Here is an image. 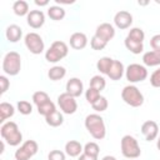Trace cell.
Instances as JSON below:
<instances>
[{
	"mask_svg": "<svg viewBox=\"0 0 160 160\" xmlns=\"http://www.w3.org/2000/svg\"><path fill=\"white\" fill-rule=\"evenodd\" d=\"M26 22L32 29H40L45 24V14L41 10H30L26 16Z\"/></svg>",
	"mask_w": 160,
	"mask_h": 160,
	"instance_id": "cell-13",
	"label": "cell"
},
{
	"mask_svg": "<svg viewBox=\"0 0 160 160\" xmlns=\"http://www.w3.org/2000/svg\"><path fill=\"white\" fill-rule=\"evenodd\" d=\"M150 84L154 88H160V68L154 70V72L150 75Z\"/></svg>",
	"mask_w": 160,
	"mask_h": 160,
	"instance_id": "cell-38",
	"label": "cell"
},
{
	"mask_svg": "<svg viewBox=\"0 0 160 160\" xmlns=\"http://www.w3.org/2000/svg\"><path fill=\"white\" fill-rule=\"evenodd\" d=\"M106 45H108V42H105L104 40H101L96 35H94L90 39V46H91L92 50H102V49H105Z\"/></svg>",
	"mask_w": 160,
	"mask_h": 160,
	"instance_id": "cell-36",
	"label": "cell"
},
{
	"mask_svg": "<svg viewBox=\"0 0 160 160\" xmlns=\"http://www.w3.org/2000/svg\"><path fill=\"white\" fill-rule=\"evenodd\" d=\"M65 90L68 94H70L74 98H79L81 96V94L84 92V84L79 78H71L68 80Z\"/></svg>",
	"mask_w": 160,
	"mask_h": 160,
	"instance_id": "cell-15",
	"label": "cell"
},
{
	"mask_svg": "<svg viewBox=\"0 0 160 160\" xmlns=\"http://www.w3.org/2000/svg\"><path fill=\"white\" fill-rule=\"evenodd\" d=\"M100 96H101V95H100V91L96 90V89H94V88H90V86H89V89L85 91V99H86V101H88L90 105H92Z\"/></svg>",
	"mask_w": 160,
	"mask_h": 160,
	"instance_id": "cell-34",
	"label": "cell"
},
{
	"mask_svg": "<svg viewBox=\"0 0 160 160\" xmlns=\"http://www.w3.org/2000/svg\"><path fill=\"white\" fill-rule=\"evenodd\" d=\"M124 75H125V66H124V64L120 60H114L111 66H110V70L108 72V76L110 78V80L118 81Z\"/></svg>",
	"mask_w": 160,
	"mask_h": 160,
	"instance_id": "cell-17",
	"label": "cell"
},
{
	"mask_svg": "<svg viewBox=\"0 0 160 160\" xmlns=\"http://www.w3.org/2000/svg\"><path fill=\"white\" fill-rule=\"evenodd\" d=\"M48 160H66V154L61 150H51L48 155Z\"/></svg>",
	"mask_w": 160,
	"mask_h": 160,
	"instance_id": "cell-37",
	"label": "cell"
},
{
	"mask_svg": "<svg viewBox=\"0 0 160 160\" xmlns=\"http://www.w3.org/2000/svg\"><path fill=\"white\" fill-rule=\"evenodd\" d=\"M35 5H38V6H46V5H49V0H44V1L35 0Z\"/></svg>",
	"mask_w": 160,
	"mask_h": 160,
	"instance_id": "cell-42",
	"label": "cell"
},
{
	"mask_svg": "<svg viewBox=\"0 0 160 160\" xmlns=\"http://www.w3.org/2000/svg\"><path fill=\"white\" fill-rule=\"evenodd\" d=\"M12 11L18 16H28V14L30 12L29 4L25 0H16L12 4Z\"/></svg>",
	"mask_w": 160,
	"mask_h": 160,
	"instance_id": "cell-23",
	"label": "cell"
},
{
	"mask_svg": "<svg viewBox=\"0 0 160 160\" xmlns=\"http://www.w3.org/2000/svg\"><path fill=\"white\" fill-rule=\"evenodd\" d=\"M10 88V80L5 75H0V94H5Z\"/></svg>",
	"mask_w": 160,
	"mask_h": 160,
	"instance_id": "cell-39",
	"label": "cell"
},
{
	"mask_svg": "<svg viewBox=\"0 0 160 160\" xmlns=\"http://www.w3.org/2000/svg\"><path fill=\"white\" fill-rule=\"evenodd\" d=\"M65 15H66V12L60 5H52L48 9V16L51 20H55V21L62 20L65 18Z\"/></svg>",
	"mask_w": 160,
	"mask_h": 160,
	"instance_id": "cell-25",
	"label": "cell"
},
{
	"mask_svg": "<svg viewBox=\"0 0 160 160\" xmlns=\"http://www.w3.org/2000/svg\"><path fill=\"white\" fill-rule=\"evenodd\" d=\"M0 135L10 146H18L22 141V134L19 130L18 124L14 121H5L0 128Z\"/></svg>",
	"mask_w": 160,
	"mask_h": 160,
	"instance_id": "cell-2",
	"label": "cell"
},
{
	"mask_svg": "<svg viewBox=\"0 0 160 160\" xmlns=\"http://www.w3.org/2000/svg\"><path fill=\"white\" fill-rule=\"evenodd\" d=\"M121 99L124 100L125 104H128L132 108H139L144 104L142 92L132 84L124 86V89L121 90Z\"/></svg>",
	"mask_w": 160,
	"mask_h": 160,
	"instance_id": "cell-6",
	"label": "cell"
},
{
	"mask_svg": "<svg viewBox=\"0 0 160 160\" xmlns=\"http://www.w3.org/2000/svg\"><path fill=\"white\" fill-rule=\"evenodd\" d=\"M84 152V146L76 140H69L65 144V154L70 158H79Z\"/></svg>",
	"mask_w": 160,
	"mask_h": 160,
	"instance_id": "cell-18",
	"label": "cell"
},
{
	"mask_svg": "<svg viewBox=\"0 0 160 160\" xmlns=\"http://www.w3.org/2000/svg\"><path fill=\"white\" fill-rule=\"evenodd\" d=\"M88 45V36L81 32V31H76L74 34H71L70 36V46L74 50H82L84 48H86Z\"/></svg>",
	"mask_w": 160,
	"mask_h": 160,
	"instance_id": "cell-16",
	"label": "cell"
},
{
	"mask_svg": "<svg viewBox=\"0 0 160 160\" xmlns=\"http://www.w3.org/2000/svg\"><path fill=\"white\" fill-rule=\"evenodd\" d=\"M129 160H136V159H129Z\"/></svg>",
	"mask_w": 160,
	"mask_h": 160,
	"instance_id": "cell-46",
	"label": "cell"
},
{
	"mask_svg": "<svg viewBox=\"0 0 160 160\" xmlns=\"http://www.w3.org/2000/svg\"><path fill=\"white\" fill-rule=\"evenodd\" d=\"M124 44H125V48H126L130 52H132V54H135V55L142 52V50H144V42H138V41H135V40L129 39L128 36L125 38Z\"/></svg>",
	"mask_w": 160,
	"mask_h": 160,
	"instance_id": "cell-26",
	"label": "cell"
},
{
	"mask_svg": "<svg viewBox=\"0 0 160 160\" xmlns=\"http://www.w3.org/2000/svg\"><path fill=\"white\" fill-rule=\"evenodd\" d=\"M150 46L152 48V50L160 51V34H155L150 39Z\"/></svg>",
	"mask_w": 160,
	"mask_h": 160,
	"instance_id": "cell-40",
	"label": "cell"
},
{
	"mask_svg": "<svg viewBox=\"0 0 160 160\" xmlns=\"http://www.w3.org/2000/svg\"><path fill=\"white\" fill-rule=\"evenodd\" d=\"M5 36L9 42H18L22 36V29L16 24H11L6 28Z\"/></svg>",
	"mask_w": 160,
	"mask_h": 160,
	"instance_id": "cell-19",
	"label": "cell"
},
{
	"mask_svg": "<svg viewBox=\"0 0 160 160\" xmlns=\"http://www.w3.org/2000/svg\"><path fill=\"white\" fill-rule=\"evenodd\" d=\"M101 160H118L115 156H112V155H105Z\"/></svg>",
	"mask_w": 160,
	"mask_h": 160,
	"instance_id": "cell-44",
	"label": "cell"
},
{
	"mask_svg": "<svg viewBox=\"0 0 160 160\" xmlns=\"http://www.w3.org/2000/svg\"><path fill=\"white\" fill-rule=\"evenodd\" d=\"M58 105L60 108V110L66 114V115H71L78 110V102H76V98L71 96L70 94L61 92L58 96Z\"/></svg>",
	"mask_w": 160,
	"mask_h": 160,
	"instance_id": "cell-10",
	"label": "cell"
},
{
	"mask_svg": "<svg viewBox=\"0 0 160 160\" xmlns=\"http://www.w3.org/2000/svg\"><path fill=\"white\" fill-rule=\"evenodd\" d=\"M15 114V108L14 105H11L10 102H6V101H2L0 104V122H5L6 119L14 116Z\"/></svg>",
	"mask_w": 160,
	"mask_h": 160,
	"instance_id": "cell-21",
	"label": "cell"
},
{
	"mask_svg": "<svg viewBox=\"0 0 160 160\" xmlns=\"http://www.w3.org/2000/svg\"><path fill=\"white\" fill-rule=\"evenodd\" d=\"M49 100H50V98H49L48 92H45V91L39 90V91H35L32 94V102L36 105V108L42 105V104H45V102H48Z\"/></svg>",
	"mask_w": 160,
	"mask_h": 160,
	"instance_id": "cell-29",
	"label": "cell"
},
{
	"mask_svg": "<svg viewBox=\"0 0 160 160\" xmlns=\"http://www.w3.org/2000/svg\"><path fill=\"white\" fill-rule=\"evenodd\" d=\"M21 70V56L16 51H9L2 59V71L9 76H16Z\"/></svg>",
	"mask_w": 160,
	"mask_h": 160,
	"instance_id": "cell-4",
	"label": "cell"
},
{
	"mask_svg": "<svg viewBox=\"0 0 160 160\" xmlns=\"http://www.w3.org/2000/svg\"><path fill=\"white\" fill-rule=\"evenodd\" d=\"M94 35H96L98 38H100L105 42H109L115 36V28L109 22H102L96 28Z\"/></svg>",
	"mask_w": 160,
	"mask_h": 160,
	"instance_id": "cell-14",
	"label": "cell"
},
{
	"mask_svg": "<svg viewBox=\"0 0 160 160\" xmlns=\"http://www.w3.org/2000/svg\"><path fill=\"white\" fill-rule=\"evenodd\" d=\"M84 152L88 154V155H91V156H99V152H100V148L99 145L95 142V141H90V142H86L84 145Z\"/></svg>",
	"mask_w": 160,
	"mask_h": 160,
	"instance_id": "cell-33",
	"label": "cell"
},
{
	"mask_svg": "<svg viewBox=\"0 0 160 160\" xmlns=\"http://www.w3.org/2000/svg\"><path fill=\"white\" fill-rule=\"evenodd\" d=\"M45 121L49 126H52V128H58L60 125H62L64 122V116L59 111V110H55L54 112H51L50 115H48L45 118Z\"/></svg>",
	"mask_w": 160,
	"mask_h": 160,
	"instance_id": "cell-24",
	"label": "cell"
},
{
	"mask_svg": "<svg viewBox=\"0 0 160 160\" xmlns=\"http://www.w3.org/2000/svg\"><path fill=\"white\" fill-rule=\"evenodd\" d=\"M112 61H114V59H111V58H109V56H102V58H100V59L98 60V62H96V69L100 71V74L108 75Z\"/></svg>",
	"mask_w": 160,
	"mask_h": 160,
	"instance_id": "cell-27",
	"label": "cell"
},
{
	"mask_svg": "<svg viewBox=\"0 0 160 160\" xmlns=\"http://www.w3.org/2000/svg\"><path fill=\"white\" fill-rule=\"evenodd\" d=\"M128 38L131 39V40H135L138 42H144L145 32L141 28H131L130 31L128 32Z\"/></svg>",
	"mask_w": 160,
	"mask_h": 160,
	"instance_id": "cell-28",
	"label": "cell"
},
{
	"mask_svg": "<svg viewBox=\"0 0 160 160\" xmlns=\"http://www.w3.org/2000/svg\"><path fill=\"white\" fill-rule=\"evenodd\" d=\"M106 86V81L104 79V76L101 75H94L91 79H90V88H94L99 91L104 90Z\"/></svg>",
	"mask_w": 160,
	"mask_h": 160,
	"instance_id": "cell-31",
	"label": "cell"
},
{
	"mask_svg": "<svg viewBox=\"0 0 160 160\" xmlns=\"http://www.w3.org/2000/svg\"><path fill=\"white\" fill-rule=\"evenodd\" d=\"M142 62L144 66H159L160 65V51L151 50L146 51L142 55Z\"/></svg>",
	"mask_w": 160,
	"mask_h": 160,
	"instance_id": "cell-20",
	"label": "cell"
},
{
	"mask_svg": "<svg viewBox=\"0 0 160 160\" xmlns=\"http://www.w3.org/2000/svg\"><path fill=\"white\" fill-rule=\"evenodd\" d=\"M85 128L95 140H102L106 135V126L104 119L99 114H89L85 118Z\"/></svg>",
	"mask_w": 160,
	"mask_h": 160,
	"instance_id": "cell-1",
	"label": "cell"
},
{
	"mask_svg": "<svg viewBox=\"0 0 160 160\" xmlns=\"http://www.w3.org/2000/svg\"><path fill=\"white\" fill-rule=\"evenodd\" d=\"M16 109L22 115H30L32 112V105L26 100H20L16 104Z\"/></svg>",
	"mask_w": 160,
	"mask_h": 160,
	"instance_id": "cell-32",
	"label": "cell"
},
{
	"mask_svg": "<svg viewBox=\"0 0 160 160\" xmlns=\"http://www.w3.org/2000/svg\"><path fill=\"white\" fill-rule=\"evenodd\" d=\"M68 54H69V48H68L66 42L60 41V40H56L45 51V60L48 62L55 64V62L62 60Z\"/></svg>",
	"mask_w": 160,
	"mask_h": 160,
	"instance_id": "cell-5",
	"label": "cell"
},
{
	"mask_svg": "<svg viewBox=\"0 0 160 160\" xmlns=\"http://www.w3.org/2000/svg\"><path fill=\"white\" fill-rule=\"evenodd\" d=\"M39 150V145L35 140H26L16 149L14 156L15 160H30L34 155H36Z\"/></svg>",
	"mask_w": 160,
	"mask_h": 160,
	"instance_id": "cell-9",
	"label": "cell"
},
{
	"mask_svg": "<svg viewBox=\"0 0 160 160\" xmlns=\"http://www.w3.org/2000/svg\"><path fill=\"white\" fill-rule=\"evenodd\" d=\"M24 42H25L26 49L34 55H39L45 50L44 40L38 32H34V31L28 32L24 38Z\"/></svg>",
	"mask_w": 160,
	"mask_h": 160,
	"instance_id": "cell-8",
	"label": "cell"
},
{
	"mask_svg": "<svg viewBox=\"0 0 160 160\" xmlns=\"http://www.w3.org/2000/svg\"><path fill=\"white\" fill-rule=\"evenodd\" d=\"M120 149L122 156H125L126 159H138L141 155L140 145L132 135H124L121 138Z\"/></svg>",
	"mask_w": 160,
	"mask_h": 160,
	"instance_id": "cell-3",
	"label": "cell"
},
{
	"mask_svg": "<svg viewBox=\"0 0 160 160\" xmlns=\"http://www.w3.org/2000/svg\"><path fill=\"white\" fill-rule=\"evenodd\" d=\"M114 24L120 30L129 29L132 24V15L126 10H120L114 16Z\"/></svg>",
	"mask_w": 160,
	"mask_h": 160,
	"instance_id": "cell-12",
	"label": "cell"
},
{
	"mask_svg": "<svg viewBox=\"0 0 160 160\" xmlns=\"http://www.w3.org/2000/svg\"><path fill=\"white\" fill-rule=\"evenodd\" d=\"M125 78L130 84L141 82L148 78V69L141 64H136V62L130 64L125 69Z\"/></svg>",
	"mask_w": 160,
	"mask_h": 160,
	"instance_id": "cell-7",
	"label": "cell"
},
{
	"mask_svg": "<svg viewBox=\"0 0 160 160\" xmlns=\"http://www.w3.org/2000/svg\"><path fill=\"white\" fill-rule=\"evenodd\" d=\"M65 75H66V69L64 66H60V65H54L48 71V78L52 81L61 80L62 78H65Z\"/></svg>",
	"mask_w": 160,
	"mask_h": 160,
	"instance_id": "cell-22",
	"label": "cell"
},
{
	"mask_svg": "<svg viewBox=\"0 0 160 160\" xmlns=\"http://www.w3.org/2000/svg\"><path fill=\"white\" fill-rule=\"evenodd\" d=\"M55 110H56V106H55V104H54L51 100H49L48 102H45V104L38 106V112H39L40 115H42L44 118H46L48 115H50V114L54 112Z\"/></svg>",
	"mask_w": 160,
	"mask_h": 160,
	"instance_id": "cell-30",
	"label": "cell"
},
{
	"mask_svg": "<svg viewBox=\"0 0 160 160\" xmlns=\"http://www.w3.org/2000/svg\"><path fill=\"white\" fill-rule=\"evenodd\" d=\"M156 148H158V150L160 151V134H159V136H158V140H156Z\"/></svg>",
	"mask_w": 160,
	"mask_h": 160,
	"instance_id": "cell-45",
	"label": "cell"
},
{
	"mask_svg": "<svg viewBox=\"0 0 160 160\" xmlns=\"http://www.w3.org/2000/svg\"><path fill=\"white\" fill-rule=\"evenodd\" d=\"M91 106H92V109H94L96 112H102V111H105V110L108 109L109 102H108V99H106L105 96H100Z\"/></svg>",
	"mask_w": 160,
	"mask_h": 160,
	"instance_id": "cell-35",
	"label": "cell"
},
{
	"mask_svg": "<svg viewBox=\"0 0 160 160\" xmlns=\"http://www.w3.org/2000/svg\"><path fill=\"white\" fill-rule=\"evenodd\" d=\"M55 1H56V4H60V5H61V4L69 5V4H74V2H75L74 0H70V1H61V0H55Z\"/></svg>",
	"mask_w": 160,
	"mask_h": 160,
	"instance_id": "cell-43",
	"label": "cell"
},
{
	"mask_svg": "<svg viewBox=\"0 0 160 160\" xmlns=\"http://www.w3.org/2000/svg\"><path fill=\"white\" fill-rule=\"evenodd\" d=\"M78 160H98V158H96V156H91V155H88V154L82 152V154L78 158Z\"/></svg>",
	"mask_w": 160,
	"mask_h": 160,
	"instance_id": "cell-41",
	"label": "cell"
},
{
	"mask_svg": "<svg viewBox=\"0 0 160 160\" xmlns=\"http://www.w3.org/2000/svg\"><path fill=\"white\" fill-rule=\"evenodd\" d=\"M141 134L146 141H152L159 136V126L154 120H146L141 125Z\"/></svg>",
	"mask_w": 160,
	"mask_h": 160,
	"instance_id": "cell-11",
	"label": "cell"
}]
</instances>
